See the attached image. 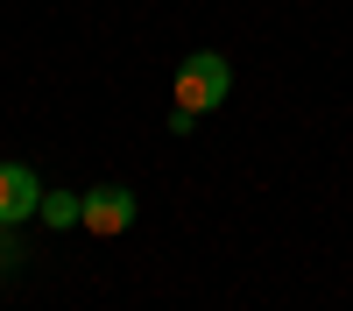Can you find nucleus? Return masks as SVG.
Here are the masks:
<instances>
[{
  "instance_id": "nucleus-1",
  "label": "nucleus",
  "mask_w": 353,
  "mask_h": 311,
  "mask_svg": "<svg viewBox=\"0 0 353 311\" xmlns=\"http://www.w3.org/2000/svg\"><path fill=\"white\" fill-rule=\"evenodd\" d=\"M233 92V64L219 50H198V57H184V71H176V113H212L219 99Z\"/></svg>"
},
{
  "instance_id": "nucleus-2",
  "label": "nucleus",
  "mask_w": 353,
  "mask_h": 311,
  "mask_svg": "<svg viewBox=\"0 0 353 311\" xmlns=\"http://www.w3.org/2000/svg\"><path fill=\"white\" fill-rule=\"evenodd\" d=\"M78 226H85L92 241H121L128 226H134V191H128V184H92V191H85Z\"/></svg>"
},
{
  "instance_id": "nucleus-3",
  "label": "nucleus",
  "mask_w": 353,
  "mask_h": 311,
  "mask_svg": "<svg viewBox=\"0 0 353 311\" xmlns=\"http://www.w3.org/2000/svg\"><path fill=\"white\" fill-rule=\"evenodd\" d=\"M43 205V184H36V170L28 163H0V226H21V219H36Z\"/></svg>"
},
{
  "instance_id": "nucleus-4",
  "label": "nucleus",
  "mask_w": 353,
  "mask_h": 311,
  "mask_svg": "<svg viewBox=\"0 0 353 311\" xmlns=\"http://www.w3.org/2000/svg\"><path fill=\"white\" fill-rule=\"evenodd\" d=\"M50 226H78V212H85V191H43V205H36Z\"/></svg>"
},
{
  "instance_id": "nucleus-5",
  "label": "nucleus",
  "mask_w": 353,
  "mask_h": 311,
  "mask_svg": "<svg viewBox=\"0 0 353 311\" xmlns=\"http://www.w3.org/2000/svg\"><path fill=\"white\" fill-rule=\"evenodd\" d=\"M0 262H8V226H0Z\"/></svg>"
}]
</instances>
